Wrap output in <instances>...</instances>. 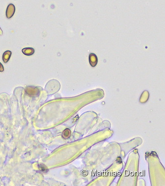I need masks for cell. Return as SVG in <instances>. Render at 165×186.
I'll list each match as a JSON object with an SVG mask.
<instances>
[{
  "mask_svg": "<svg viewBox=\"0 0 165 186\" xmlns=\"http://www.w3.org/2000/svg\"><path fill=\"white\" fill-rule=\"evenodd\" d=\"M4 71V68L1 63H0V71L3 72Z\"/></svg>",
  "mask_w": 165,
  "mask_h": 186,
  "instance_id": "8",
  "label": "cell"
},
{
  "mask_svg": "<svg viewBox=\"0 0 165 186\" xmlns=\"http://www.w3.org/2000/svg\"><path fill=\"white\" fill-rule=\"evenodd\" d=\"M38 168H39V169L41 171H42V172H44V173H46L48 171L47 167L44 164H39L38 165Z\"/></svg>",
  "mask_w": 165,
  "mask_h": 186,
  "instance_id": "7",
  "label": "cell"
},
{
  "mask_svg": "<svg viewBox=\"0 0 165 186\" xmlns=\"http://www.w3.org/2000/svg\"><path fill=\"white\" fill-rule=\"evenodd\" d=\"M16 11V8L14 4H10L7 7L6 10V17L8 18H10L14 15Z\"/></svg>",
  "mask_w": 165,
  "mask_h": 186,
  "instance_id": "3",
  "label": "cell"
},
{
  "mask_svg": "<svg viewBox=\"0 0 165 186\" xmlns=\"http://www.w3.org/2000/svg\"><path fill=\"white\" fill-rule=\"evenodd\" d=\"M11 52L10 51L8 50L5 51L3 55V60L5 63H7V62L9 61L11 55Z\"/></svg>",
  "mask_w": 165,
  "mask_h": 186,
  "instance_id": "5",
  "label": "cell"
},
{
  "mask_svg": "<svg viewBox=\"0 0 165 186\" xmlns=\"http://www.w3.org/2000/svg\"><path fill=\"white\" fill-rule=\"evenodd\" d=\"M22 52L25 55L31 56V55H32L34 53L35 50H34V49L32 48L28 47V48H23L22 50Z\"/></svg>",
  "mask_w": 165,
  "mask_h": 186,
  "instance_id": "4",
  "label": "cell"
},
{
  "mask_svg": "<svg viewBox=\"0 0 165 186\" xmlns=\"http://www.w3.org/2000/svg\"><path fill=\"white\" fill-rule=\"evenodd\" d=\"M25 92L30 96H36L38 95L40 93L39 90L36 87L28 86L25 89Z\"/></svg>",
  "mask_w": 165,
  "mask_h": 186,
  "instance_id": "2",
  "label": "cell"
},
{
  "mask_svg": "<svg viewBox=\"0 0 165 186\" xmlns=\"http://www.w3.org/2000/svg\"><path fill=\"white\" fill-rule=\"evenodd\" d=\"M60 88L59 82L56 80L49 81L46 85L45 90L49 94H53L57 92Z\"/></svg>",
  "mask_w": 165,
  "mask_h": 186,
  "instance_id": "1",
  "label": "cell"
},
{
  "mask_svg": "<svg viewBox=\"0 0 165 186\" xmlns=\"http://www.w3.org/2000/svg\"><path fill=\"white\" fill-rule=\"evenodd\" d=\"M71 135V131L70 130L67 129L63 132L62 133V137L65 139H69Z\"/></svg>",
  "mask_w": 165,
  "mask_h": 186,
  "instance_id": "6",
  "label": "cell"
},
{
  "mask_svg": "<svg viewBox=\"0 0 165 186\" xmlns=\"http://www.w3.org/2000/svg\"><path fill=\"white\" fill-rule=\"evenodd\" d=\"M2 34H3V31H2V30L1 28H0V35H2Z\"/></svg>",
  "mask_w": 165,
  "mask_h": 186,
  "instance_id": "9",
  "label": "cell"
}]
</instances>
